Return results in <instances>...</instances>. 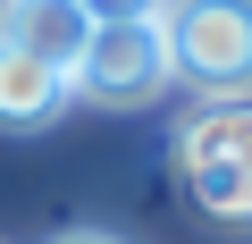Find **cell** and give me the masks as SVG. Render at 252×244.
<instances>
[{"instance_id":"obj_8","label":"cell","mask_w":252,"mask_h":244,"mask_svg":"<svg viewBox=\"0 0 252 244\" xmlns=\"http://www.w3.org/2000/svg\"><path fill=\"white\" fill-rule=\"evenodd\" d=\"M59 244H109V236H59Z\"/></svg>"},{"instance_id":"obj_4","label":"cell","mask_w":252,"mask_h":244,"mask_svg":"<svg viewBox=\"0 0 252 244\" xmlns=\"http://www.w3.org/2000/svg\"><path fill=\"white\" fill-rule=\"evenodd\" d=\"M177 169H252V101H193L177 118Z\"/></svg>"},{"instance_id":"obj_7","label":"cell","mask_w":252,"mask_h":244,"mask_svg":"<svg viewBox=\"0 0 252 244\" xmlns=\"http://www.w3.org/2000/svg\"><path fill=\"white\" fill-rule=\"evenodd\" d=\"M76 9L93 26H152V17H168V0H76Z\"/></svg>"},{"instance_id":"obj_3","label":"cell","mask_w":252,"mask_h":244,"mask_svg":"<svg viewBox=\"0 0 252 244\" xmlns=\"http://www.w3.org/2000/svg\"><path fill=\"white\" fill-rule=\"evenodd\" d=\"M0 42L26 51V59H42V68H59L76 84V59L93 42V17L76 9V0H0Z\"/></svg>"},{"instance_id":"obj_6","label":"cell","mask_w":252,"mask_h":244,"mask_svg":"<svg viewBox=\"0 0 252 244\" xmlns=\"http://www.w3.org/2000/svg\"><path fill=\"white\" fill-rule=\"evenodd\" d=\"M185 194H193L202 219H219V227H252V169H193Z\"/></svg>"},{"instance_id":"obj_1","label":"cell","mask_w":252,"mask_h":244,"mask_svg":"<svg viewBox=\"0 0 252 244\" xmlns=\"http://www.w3.org/2000/svg\"><path fill=\"white\" fill-rule=\"evenodd\" d=\"M160 34L202 101H252V0H168Z\"/></svg>"},{"instance_id":"obj_2","label":"cell","mask_w":252,"mask_h":244,"mask_svg":"<svg viewBox=\"0 0 252 244\" xmlns=\"http://www.w3.org/2000/svg\"><path fill=\"white\" fill-rule=\"evenodd\" d=\"M168 34H160V17L152 26H93V42H84V59H76V93L84 101H101V109H143V101H160L168 93Z\"/></svg>"},{"instance_id":"obj_5","label":"cell","mask_w":252,"mask_h":244,"mask_svg":"<svg viewBox=\"0 0 252 244\" xmlns=\"http://www.w3.org/2000/svg\"><path fill=\"white\" fill-rule=\"evenodd\" d=\"M67 101H76V84H67L59 68H42V59H26V51L0 42V127L34 135V127H51Z\"/></svg>"}]
</instances>
